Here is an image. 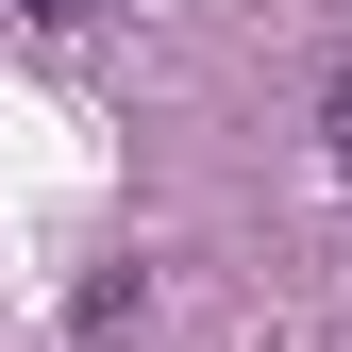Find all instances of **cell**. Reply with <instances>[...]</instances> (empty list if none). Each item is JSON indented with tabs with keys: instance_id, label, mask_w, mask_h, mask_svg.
Instances as JSON below:
<instances>
[{
	"instance_id": "cell-1",
	"label": "cell",
	"mask_w": 352,
	"mask_h": 352,
	"mask_svg": "<svg viewBox=\"0 0 352 352\" xmlns=\"http://www.w3.org/2000/svg\"><path fill=\"white\" fill-rule=\"evenodd\" d=\"M118 336H151V269H101L67 302V352H118Z\"/></svg>"
},
{
	"instance_id": "cell-2",
	"label": "cell",
	"mask_w": 352,
	"mask_h": 352,
	"mask_svg": "<svg viewBox=\"0 0 352 352\" xmlns=\"http://www.w3.org/2000/svg\"><path fill=\"white\" fill-rule=\"evenodd\" d=\"M319 151H336V185H352V67L319 84Z\"/></svg>"
},
{
	"instance_id": "cell-3",
	"label": "cell",
	"mask_w": 352,
	"mask_h": 352,
	"mask_svg": "<svg viewBox=\"0 0 352 352\" xmlns=\"http://www.w3.org/2000/svg\"><path fill=\"white\" fill-rule=\"evenodd\" d=\"M17 17H34V34H84V17H101V0H17Z\"/></svg>"
}]
</instances>
